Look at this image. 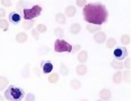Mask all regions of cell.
Returning <instances> with one entry per match:
<instances>
[{"instance_id": "cell-1", "label": "cell", "mask_w": 131, "mask_h": 101, "mask_svg": "<svg viewBox=\"0 0 131 101\" xmlns=\"http://www.w3.org/2000/svg\"><path fill=\"white\" fill-rule=\"evenodd\" d=\"M83 15L87 22L101 25L107 21L108 13L105 6L99 3H89L83 8Z\"/></svg>"}, {"instance_id": "cell-2", "label": "cell", "mask_w": 131, "mask_h": 101, "mask_svg": "<svg viewBox=\"0 0 131 101\" xmlns=\"http://www.w3.org/2000/svg\"><path fill=\"white\" fill-rule=\"evenodd\" d=\"M25 94L24 91L23 89L14 85H10L4 93L6 99L12 101H21Z\"/></svg>"}, {"instance_id": "cell-3", "label": "cell", "mask_w": 131, "mask_h": 101, "mask_svg": "<svg viewBox=\"0 0 131 101\" xmlns=\"http://www.w3.org/2000/svg\"><path fill=\"white\" fill-rule=\"evenodd\" d=\"M42 9L38 5H35L30 9H24V18L26 20H32L40 15Z\"/></svg>"}, {"instance_id": "cell-4", "label": "cell", "mask_w": 131, "mask_h": 101, "mask_svg": "<svg viewBox=\"0 0 131 101\" xmlns=\"http://www.w3.org/2000/svg\"><path fill=\"white\" fill-rule=\"evenodd\" d=\"M72 46L63 39H57L54 43V50L57 52H71Z\"/></svg>"}, {"instance_id": "cell-5", "label": "cell", "mask_w": 131, "mask_h": 101, "mask_svg": "<svg viewBox=\"0 0 131 101\" xmlns=\"http://www.w3.org/2000/svg\"><path fill=\"white\" fill-rule=\"evenodd\" d=\"M127 49L124 47L117 48L114 52V56L118 60L124 59L127 56Z\"/></svg>"}, {"instance_id": "cell-6", "label": "cell", "mask_w": 131, "mask_h": 101, "mask_svg": "<svg viewBox=\"0 0 131 101\" xmlns=\"http://www.w3.org/2000/svg\"><path fill=\"white\" fill-rule=\"evenodd\" d=\"M9 19L11 23L16 25L21 20V17L19 14L16 12H12L9 14Z\"/></svg>"}, {"instance_id": "cell-7", "label": "cell", "mask_w": 131, "mask_h": 101, "mask_svg": "<svg viewBox=\"0 0 131 101\" xmlns=\"http://www.w3.org/2000/svg\"><path fill=\"white\" fill-rule=\"evenodd\" d=\"M44 73L48 74L51 72L53 69V66L50 61H48L41 64Z\"/></svg>"}]
</instances>
